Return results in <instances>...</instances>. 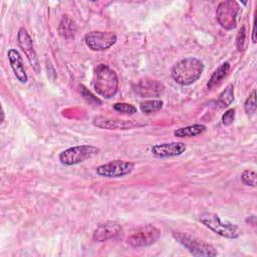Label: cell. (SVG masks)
I'll return each mask as SVG.
<instances>
[{
	"label": "cell",
	"mask_w": 257,
	"mask_h": 257,
	"mask_svg": "<svg viewBox=\"0 0 257 257\" xmlns=\"http://www.w3.org/2000/svg\"><path fill=\"white\" fill-rule=\"evenodd\" d=\"M204 70L203 62L196 57H187L178 61L172 67L174 80L181 85H190L197 81Z\"/></svg>",
	"instance_id": "obj_1"
},
{
	"label": "cell",
	"mask_w": 257,
	"mask_h": 257,
	"mask_svg": "<svg viewBox=\"0 0 257 257\" xmlns=\"http://www.w3.org/2000/svg\"><path fill=\"white\" fill-rule=\"evenodd\" d=\"M92 85L97 94L110 98L117 92L118 78L113 69L101 63L94 68Z\"/></svg>",
	"instance_id": "obj_2"
},
{
	"label": "cell",
	"mask_w": 257,
	"mask_h": 257,
	"mask_svg": "<svg viewBox=\"0 0 257 257\" xmlns=\"http://www.w3.org/2000/svg\"><path fill=\"white\" fill-rule=\"evenodd\" d=\"M173 237L194 256L212 257L218 254L213 245L188 233L175 231L173 232Z\"/></svg>",
	"instance_id": "obj_3"
},
{
	"label": "cell",
	"mask_w": 257,
	"mask_h": 257,
	"mask_svg": "<svg viewBox=\"0 0 257 257\" xmlns=\"http://www.w3.org/2000/svg\"><path fill=\"white\" fill-rule=\"evenodd\" d=\"M200 221L216 234L229 239H236L241 234L238 226L230 222H223L218 215L213 213H203L200 216Z\"/></svg>",
	"instance_id": "obj_4"
},
{
	"label": "cell",
	"mask_w": 257,
	"mask_h": 257,
	"mask_svg": "<svg viewBox=\"0 0 257 257\" xmlns=\"http://www.w3.org/2000/svg\"><path fill=\"white\" fill-rule=\"evenodd\" d=\"M98 152H99V149L94 146H90V145L75 146L61 152L59 154V161L62 165L73 166L94 157L95 155L98 154Z\"/></svg>",
	"instance_id": "obj_5"
},
{
	"label": "cell",
	"mask_w": 257,
	"mask_h": 257,
	"mask_svg": "<svg viewBox=\"0 0 257 257\" xmlns=\"http://www.w3.org/2000/svg\"><path fill=\"white\" fill-rule=\"evenodd\" d=\"M161 236V231L154 225L148 224L140 227L130 235L126 242L132 247H147L154 244Z\"/></svg>",
	"instance_id": "obj_6"
},
{
	"label": "cell",
	"mask_w": 257,
	"mask_h": 257,
	"mask_svg": "<svg viewBox=\"0 0 257 257\" xmlns=\"http://www.w3.org/2000/svg\"><path fill=\"white\" fill-rule=\"evenodd\" d=\"M239 9V4L236 1L229 0L221 2L216 11L219 24L225 29H233L236 26Z\"/></svg>",
	"instance_id": "obj_7"
},
{
	"label": "cell",
	"mask_w": 257,
	"mask_h": 257,
	"mask_svg": "<svg viewBox=\"0 0 257 257\" xmlns=\"http://www.w3.org/2000/svg\"><path fill=\"white\" fill-rule=\"evenodd\" d=\"M116 35L110 31H91L84 36L86 45L93 51L109 48L116 42Z\"/></svg>",
	"instance_id": "obj_8"
},
{
	"label": "cell",
	"mask_w": 257,
	"mask_h": 257,
	"mask_svg": "<svg viewBox=\"0 0 257 257\" xmlns=\"http://www.w3.org/2000/svg\"><path fill=\"white\" fill-rule=\"evenodd\" d=\"M135 164L122 160H114L96 168V173L104 178H120L134 170Z\"/></svg>",
	"instance_id": "obj_9"
},
{
	"label": "cell",
	"mask_w": 257,
	"mask_h": 257,
	"mask_svg": "<svg viewBox=\"0 0 257 257\" xmlns=\"http://www.w3.org/2000/svg\"><path fill=\"white\" fill-rule=\"evenodd\" d=\"M17 40H18L19 46L21 47V49L25 53V55H26L30 65L32 66V68L36 72H38L39 71V62H38L37 54H36V52L34 50L33 41H32L31 36L29 35V33L27 32V30L24 27H21L18 30Z\"/></svg>",
	"instance_id": "obj_10"
},
{
	"label": "cell",
	"mask_w": 257,
	"mask_h": 257,
	"mask_svg": "<svg viewBox=\"0 0 257 257\" xmlns=\"http://www.w3.org/2000/svg\"><path fill=\"white\" fill-rule=\"evenodd\" d=\"M187 150V147L182 142H172L166 144L155 145L151 152L154 156L158 158H168L180 156Z\"/></svg>",
	"instance_id": "obj_11"
},
{
	"label": "cell",
	"mask_w": 257,
	"mask_h": 257,
	"mask_svg": "<svg viewBox=\"0 0 257 257\" xmlns=\"http://www.w3.org/2000/svg\"><path fill=\"white\" fill-rule=\"evenodd\" d=\"M122 231L121 226L116 222H106L100 224L93 232L92 238L96 242H104L117 237Z\"/></svg>",
	"instance_id": "obj_12"
},
{
	"label": "cell",
	"mask_w": 257,
	"mask_h": 257,
	"mask_svg": "<svg viewBox=\"0 0 257 257\" xmlns=\"http://www.w3.org/2000/svg\"><path fill=\"white\" fill-rule=\"evenodd\" d=\"M164 86L155 79H142L140 80L134 90L136 93L141 95L142 97H154L160 95L162 93Z\"/></svg>",
	"instance_id": "obj_13"
},
{
	"label": "cell",
	"mask_w": 257,
	"mask_h": 257,
	"mask_svg": "<svg viewBox=\"0 0 257 257\" xmlns=\"http://www.w3.org/2000/svg\"><path fill=\"white\" fill-rule=\"evenodd\" d=\"M93 124L100 128L106 130H128L136 125V122L130 119L106 118L103 116H96L93 118Z\"/></svg>",
	"instance_id": "obj_14"
},
{
	"label": "cell",
	"mask_w": 257,
	"mask_h": 257,
	"mask_svg": "<svg viewBox=\"0 0 257 257\" xmlns=\"http://www.w3.org/2000/svg\"><path fill=\"white\" fill-rule=\"evenodd\" d=\"M7 56H8V60L9 63L11 65V68L14 72V75L16 76V78L21 82V83H25L28 79L25 68H24V64H23V59L20 55V53L16 50V49H9L7 52Z\"/></svg>",
	"instance_id": "obj_15"
},
{
	"label": "cell",
	"mask_w": 257,
	"mask_h": 257,
	"mask_svg": "<svg viewBox=\"0 0 257 257\" xmlns=\"http://www.w3.org/2000/svg\"><path fill=\"white\" fill-rule=\"evenodd\" d=\"M75 32H76V25L74 21L68 15H63L58 26L59 35L63 38L71 39L74 37Z\"/></svg>",
	"instance_id": "obj_16"
},
{
	"label": "cell",
	"mask_w": 257,
	"mask_h": 257,
	"mask_svg": "<svg viewBox=\"0 0 257 257\" xmlns=\"http://www.w3.org/2000/svg\"><path fill=\"white\" fill-rule=\"evenodd\" d=\"M206 130L207 127L204 124H192L176 130L174 135L178 138H192L204 134Z\"/></svg>",
	"instance_id": "obj_17"
},
{
	"label": "cell",
	"mask_w": 257,
	"mask_h": 257,
	"mask_svg": "<svg viewBox=\"0 0 257 257\" xmlns=\"http://www.w3.org/2000/svg\"><path fill=\"white\" fill-rule=\"evenodd\" d=\"M230 69V64L228 62H224L222 63L212 74V76L210 77L208 83H207V88L208 89H212L213 87H215L216 85H218L222 79L228 74V71Z\"/></svg>",
	"instance_id": "obj_18"
},
{
	"label": "cell",
	"mask_w": 257,
	"mask_h": 257,
	"mask_svg": "<svg viewBox=\"0 0 257 257\" xmlns=\"http://www.w3.org/2000/svg\"><path fill=\"white\" fill-rule=\"evenodd\" d=\"M163 106V101L160 99H150L143 101L140 104V108L143 113L145 114H151L153 112H156L160 110Z\"/></svg>",
	"instance_id": "obj_19"
},
{
	"label": "cell",
	"mask_w": 257,
	"mask_h": 257,
	"mask_svg": "<svg viewBox=\"0 0 257 257\" xmlns=\"http://www.w3.org/2000/svg\"><path fill=\"white\" fill-rule=\"evenodd\" d=\"M233 100H234V86L233 84H229L220 93L218 98V104H220L221 107H226L230 105Z\"/></svg>",
	"instance_id": "obj_20"
},
{
	"label": "cell",
	"mask_w": 257,
	"mask_h": 257,
	"mask_svg": "<svg viewBox=\"0 0 257 257\" xmlns=\"http://www.w3.org/2000/svg\"><path fill=\"white\" fill-rule=\"evenodd\" d=\"M113 109L123 113V114H135L137 112V107L131 103H126V102H115L113 104Z\"/></svg>",
	"instance_id": "obj_21"
},
{
	"label": "cell",
	"mask_w": 257,
	"mask_h": 257,
	"mask_svg": "<svg viewBox=\"0 0 257 257\" xmlns=\"http://www.w3.org/2000/svg\"><path fill=\"white\" fill-rule=\"evenodd\" d=\"M241 180L245 185L255 187L256 186V172L252 171V170H245L241 175Z\"/></svg>",
	"instance_id": "obj_22"
},
{
	"label": "cell",
	"mask_w": 257,
	"mask_h": 257,
	"mask_svg": "<svg viewBox=\"0 0 257 257\" xmlns=\"http://www.w3.org/2000/svg\"><path fill=\"white\" fill-rule=\"evenodd\" d=\"M255 95H256V91L253 90L252 93L247 97L245 103H244V108L245 111L249 114H252L255 112L256 110V103H255Z\"/></svg>",
	"instance_id": "obj_23"
},
{
	"label": "cell",
	"mask_w": 257,
	"mask_h": 257,
	"mask_svg": "<svg viewBox=\"0 0 257 257\" xmlns=\"http://www.w3.org/2000/svg\"><path fill=\"white\" fill-rule=\"evenodd\" d=\"M237 47H238V49L240 51L244 50L246 48V30H245L244 26L238 32V35H237Z\"/></svg>",
	"instance_id": "obj_24"
},
{
	"label": "cell",
	"mask_w": 257,
	"mask_h": 257,
	"mask_svg": "<svg viewBox=\"0 0 257 257\" xmlns=\"http://www.w3.org/2000/svg\"><path fill=\"white\" fill-rule=\"evenodd\" d=\"M235 119V109L230 108L225 111V113L222 115V122L224 125H230Z\"/></svg>",
	"instance_id": "obj_25"
},
{
	"label": "cell",
	"mask_w": 257,
	"mask_h": 257,
	"mask_svg": "<svg viewBox=\"0 0 257 257\" xmlns=\"http://www.w3.org/2000/svg\"><path fill=\"white\" fill-rule=\"evenodd\" d=\"M255 34H256V25H255V23H254L253 31H252V41H253V43H256V37H255Z\"/></svg>",
	"instance_id": "obj_26"
}]
</instances>
